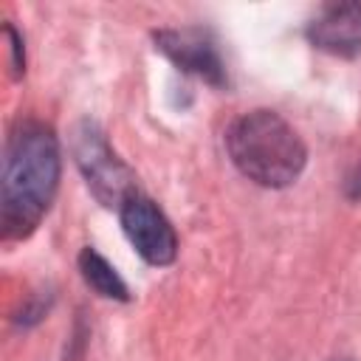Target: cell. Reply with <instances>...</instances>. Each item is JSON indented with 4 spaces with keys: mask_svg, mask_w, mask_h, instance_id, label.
<instances>
[{
    "mask_svg": "<svg viewBox=\"0 0 361 361\" xmlns=\"http://www.w3.org/2000/svg\"><path fill=\"white\" fill-rule=\"evenodd\" d=\"M118 223L133 251L152 268H166L178 259V231L164 209L141 189L118 206Z\"/></svg>",
    "mask_w": 361,
    "mask_h": 361,
    "instance_id": "277c9868",
    "label": "cell"
},
{
    "mask_svg": "<svg viewBox=\"0 0 361 361\" xmlns=\"http://www.w3.org/2000/svg\"><path fill=\"white\" fill-rule=\"evenodd\" d=\"M305 39L330 56H361V3H327L305 25Z\"/></svg>",
    "mask_w": 361,
    "mask_h": 361,
    "instance_id": "8992f818",
    "label": "cell"
},
{
    "mask_svg": "<svg viewBox=\"0 0 361 361\" xmlns=\"http://www.w3.org/2000/svg\"><path fill=\"white\" fill-rule=\"evenodd\" d=\"M76 265H79V274L85 279V285L102 296V299H110V302H130V288L127 282L121 279V274L116 271V265L99 254L93 245H85L76 257Z\"/></svg>",
    "mask_w": 361,
    "mask_h": 361,
    "instance_id": "52a82bcc",
    "label": "cell"
},
{
    "mask_svg": "<svg viewBox=\"0 0 361 361\" xmlns=\"http://www.w3.org/2000/svg\"><path fill=\"white\" fill-rule=\"evenodd\" d=\"M223 141L234 169L262 189H288L307 166L302 135L288 118L268 107L240 113L228 124Z\"/></svg>",
    "mask_w": 361,
    "mask_h": 361,
    "instance_id": "7a4b0ae2",
    "label": "cell"
},
{
    "mask_svg": "<svg viewBox=\"0 0 361 361\" xmlns=\"http://www.w3.org/2000/svg\"><path fill=\"white\" fill-rule=\"evenodd\" d=\"M6 39H8V51H11V73L23 76L25 73V45H23L20 31L11 23H6Z\"/></svg>",
    "mask_w": 361,
    "mask_h": 361,
    "instance_id": "ba28073f",
    "label": "cell"
},
{
    "mask_svg": "<svg viewBox=\"0 0 361 361\" xmlns=\"http://www.w3.org/2000/svg\"><path fill=\"white\" fill-rule=\"evenodd\" d=\"M62 178V147L51 124L20 118L3 152L0 226L6 240L31 237L51 212Z\"/></svg>",
    "mask_w": 361,
    "mask_h": 361,
    "instance_id": "6da1fadb",
    "label": "cell"
},
{
    "mask_svg": "<svg viewBox=\"0 0 361 361\" xmlns=\"http://www.w3.org/2000/svg\"><path fill=\"white\" fill-rule=\"evenodd\" d=\"M338 361H350V358H338Z\"/></svg>",
    "mask_w": 361,
    "mask_h": 361,
    "instance_id": "9c48e42d",
    "label": "cell"
},
{
    "mask_svg": "<svg viewBox=\"0 0 361 361\" xmlns=\"http://www.w3.org/2000/svg\"><path fill=\"white\" fill-rule=\"evenodd\" d=\"M71 155L73 164L79 169V175L85 178L90 195L107 206L116 209L138 192V178L130 169V164L110 147L104 130L93 121V118H82L76 121L73 133H71Z\"/></svg>",
    "mask_w": 361,
    "mask_h": 361,
    "instance_id": "3957f363",
    "label": "cell"
},
{
    "mask_svg": "<svg viewBox=\"0 0 361 361\" xmlns=\"http://www.w3.org/2000/svg\"><path fill=\"white\" fill-rule=\"evenodd\" d=\"M152 45L183 76H195L217 90L228 87V71L220 56L217 39L209 28H203V25L158 28V31H152Z\"/></svg>",
    "mask_w": 361,
    "mask_h": 361,
    "instance_id": "5b68a950",
    "label": "cell"
}]
</instances>
